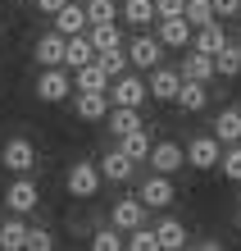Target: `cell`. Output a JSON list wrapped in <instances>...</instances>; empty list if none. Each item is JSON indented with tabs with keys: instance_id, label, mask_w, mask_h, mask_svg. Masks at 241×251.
I'll list each match as a JSON object with an SVG mask.
<instances>
[{
	"instance_id": "6da1fadb",
	"label": "cell",
	"mask_w": 241,
	"mask_h": 251,
	"mask_svg": "<svg viewBox=\"0 0 241 251\" xmlns=\"http://www.w3.org/2000/svg\"><path fill=\"white\" fill-rule=\"evenodd\" d=\"M100 165H91V160H78V165H68L64 174V187H68V197L73 201H91L96 192H100Z\"/></svg>"
},
{
	"instance_id": "7a4b0ae2",
	"label": "cell",
	"mask_w": 241,
	"mask_h": 251,
	"mask_svg": "<svg viewBox=\"0 0 241 251\" xmlns=\"http://www.w3.org/2000/svg\"><path fill=\"white\" fill-rule=\"evenodd\" d=\"M73 96V73L64 64H50L37 73V100H46V105H59V100Z\"/></svg>"
},
{
	"instance_id": "3957f363",
	"label": "cell",
	"mask_w": 241,
	"mask_h": 251,
	"mask_svg": "<svg viewBox=\"0 0 241 251\" xmlns=\"http://www.w3.org/2000/svg\"><path fill=\"white\" fill-rule=\"evenodd\" d=\"M110 105H132V110H141L146 100H150V87L137 78V73H118V78H110Z\"/></svg>"
},
{
	"instance_id": "277c9868",
	"label": "cell",
	"mask_w": 241,
	"mask_h": 251,
	"mask_svg": "<svg viewBox=\"0 0 241 251\" xmlns=\"http://www.w3.org/2000/svg\"><path fill=\"white\" fill-rule=\"evenodd\" d=\"M5 205H9V215H32L41 205V187L27 174H14V183L5 187Z\"/></svg>"
},
{
	"instance_id": "5b68a950",
	"label": "cell",
	"mask_w": 241,
	"mask_h": 251,
	"mask_svg": "<svg viewBox=\"0 0 241 251\" xmlns=\"http://www.w3.org/2000/svg\"><path fill=\"white\" fill-rule=\"evenodd\" d=\"M0 165H5L9 174H32L37 169V146L27 137H9L5 146H0Z\"/></svg>"
},
{
	"instance_id": "8992f818",
	"label": "cell",
	"mask_w": 241,
	"mask_h": 251,
	"mask_svg": "<svg viewBox=\"0 0 241 251\" xmlns=\"http://www.w3.org/2000/svg\"><path fill=\"white\" fill-rule=\"evenodd\" d=\"M182 151H187V165H191V169H219L223 142L214 137V132H200V137H191Z\"/></svg>"
},
{
	"instance_id": "52a82bcc",
	"label": "cell",
	"mask_w": 241,
	"mask_h": 251,
	"mask_svg": "<svg viewBox=\"0 0 241 251\" xmlns=\"http://www.w3.org/2000/svg\"><path fill=\"white\" fill-rule=\"evenodd\" d=\"M123 50H128V64H132V69H146V73H150L155 64H164V46H159V37H146V32H141V37H132Z\"/></svg>"
},
{
	"instance_id": "ba28073f",
	"label": "cell",
	"mask_w": 241,
	"mask_h": 251,
	"mask_svg": "<svg viewBox=\"0 0 241 251\" xmlns=\"http://www.w3.org/2000/svg\"><path fill=\"white\" fill-rule=\"evenodd\" d=\"M146 165L155 169V174H169V178H173V174L187 165V151H182L177 142H150V155H146Z\"/></svg>"
},
{
	"instance_id": "9c48e42d",
	"label": "cell",
	"mask_w": 241,
	"mask_h": 251,
	"mask_svg": "<svg viewBox=\"0 0 241 251\" xmlns=\"http://www.w3.org/2000/svg\"><path fill=\"white\" fill-rule=\"evenodd\" d=\"M155 23H159L155 37H159L164 50H187L191 46V23L182 19V14H173V19H155Z\"/></svg>"
},
{
	"instance_id": "30bf717a",
	"label": "cell",
	"mask_w": 241,
	"mask_h": 251,
	"mask_svg": "<svg viewBox=\"0 0 241 251\" xmlns=\"http://www.w3.org/2000/svg\"><path fill=\"white\" fill-rule=\"evenodd\" d=\"M73 114H78L82 124H105V114H110V92H78L73 96Z\"/></svg>"
},
{
	"instance_id": "8fae6325",
	"label": "cell",
	"mask_w": 241,
	"mask_h": 251,
	"mask_svg": "<svg viewBox=\"0 0 241 251\" xmlns=\"http://www.w3.org/2000/svg\"><path fill=\"white\" fill-rule=\"evenodd\" d=\"M55 32L59 37H73V32H87V5H78V0H64L55 14H50Z\"/></svg>"
},
{
	"instance_id": "7c38bea8",
	"label": "cell",
	"mask_w": 241,
	"mask_h": 251,
	"mask_svg": "<svg viewBox=\"0 0 241 251\" xmlns=\"http://www.w3.org/2000/svg\"><path fill=\"white\" fill-rule=\"evenodd\" d=\"M132 174H137V160H128L118 146L100 155V178L105 183H132Z\"/></svg>"
},
{
	"instance_id": "4fadbf2b",
	"label": "cell",
	"mask_w": 241,
	"mask_h": 251,
	"mask_svg": "<svg viewBox=\"0 0 241 251\" xmlns=\"http://www.w3.org/2000/svg\"><path fill=\"white\" fill-rule=\"evenodd\" d=\"M150 100H173L177 96V87H182V73L177 69H169V64H155L150 69Z\"/></svg>"
},
{
	"instance_id": "5bb4252c",
	"label": "cell",
	"mask_w": 241,
	"mask_h": 251,
	"mask_svg": "<svg viewBox=\"0 0 241 251\" xmlns=\"http://www.w3.org/2000/svg\"><path fill=\"white\" fill-rule=\"evenodd\" d=\"M110 224L114 228H137V224H146V201L141 197H123V201H114V210H110Z\"/></svg>"
},
{
	"instance_id": "9a60e30c",
	"label": "cell",
	"mask_w": 241,
	"mask_h": 251,
	"mask_svg": "<svg viewBox=\"0 0 241 251\" xmlns=\"http://www.w3.org/2000/svg\"><path fill=\"white\" fill-rule=\"evenodd\" d=\"M177 110L182 114H200L209 105V82H196V78H182V87H177Z\"/></svg>"
},
{
	"instance_id": "2e32d148",
	"label": "cell",
	"mask_w": 241,
	"mask_h": 251,
	"mask_svg": "<svg viewBox=\"0 0 241 251\" xmlns=\"http://www.w3.org/2000/svg\"><path fill=\"white\" fill-rule=\"evenodd\" d=\"M223 46H228V32H223V23H219V19H209V23H200V27H191V50L214 55V50H223Z\"/></svg>"
},
{
	"instance_id": "e0dca14e",
	"label": "cell",
	"mask_w": 241,
	"mask_h": 251,
	"mask_svg": "<svg viewBox=\"0 0 241 251\" xmlns=\"http://www.w3.org/2000/svg\"><path fill=\"white\" fill-rule=\"evenodd\" d=\"M137 197L146 201V210H164V205L173 201V183H169V174H150V178L141 183Z\"/></svg>"
},
{
	"instance_id": "ac0fdd59",
	"label": "cell",
	"mask_w": 241,
	"mask_h": 251,
	"mask_svg": "<svg viewBox=\"0 0 241 251\" xmlns=\"http://www.w3.org/2000/svg\"><path fill=\"white\" fill-rule=\"evenodd\" d=\"M105 87H110V73H105L96 60L73 69V92H105Z\"/></svg>"
},
{
	"instance_id": "d6986e66",
	"label": "cell",
	"mask_w": 241,
	"mask_h": 251,
	"mask_svg": "<svg viewBox=\"0 0 241 251\" xmlns=\"http://www.w3.org/2000/svg\"><path fill=\"white\" fill-rule=\"evenodd\" d=\"M177 73H182V78H196V82H209V78H214V55L187 46V55H182V64H177Z\"/></svg>"
},
{
	"instance_id": "ffe728a7",
	"label": "cell",
	"mask_w": 241,
	"mask_h": 251,
	"mask_svg": "<svg viewBox=\"0 0 241 251\" xmlns=\"http://www.w3.org/2000/svg\"><path fill=\"white\" fill-rule=\"evenodd\" d=\"M118 151H123L128 160H137V165H146V155H150V132L137 124V128H128V132H118Z\"/></svg>"
},
{
	"instance_id": "44dd1931",
	"label": "cell",
	"mask_w": 241,
	"mask_h": 251,
	"mask_svg": "<svg viewBox=\"0 0 241 251\" xmlns=\"http://www.w3.org/2000/svg\"><path fill=\"white\" fill-rule=\"evenodd\" d=\"M87 60H96L91 37H87V32H73V37H64V69L73 73V69H78V64H87Z\"/></svg>"
},
{
	"instance_id": "7402d4cb",
	"label": "cell",
	"mask_w": 241,
	"mask_h": 251,
	"mask_svg": "<svg viewBox=\"0 0 241 251\" xmlns=\"http://www.w3.org/2000/svg\"><path fill=\"white\" fill-rule=\"evenodd\" d=\"M155 238H159V251H182L187 247V224L182 219H159Z\"/></svg>"
},
{
	"instance_id": "603a6c76",
	"label": "cell",
	"mask_w": 241,
	"mask_h": 251,
	"mask_svg": "<svg viewBox=\"0 0 241 251\" xmlns=\"http://www.w3.org/2000/svg\"><path fill=\"white\" fill-rule=\"evenodd\" d=\"M32 55H37V64H41V69H50V64H64V37H59V32L37 37Z\"/></svg>"
},
{
	"instance_id": "cb8c5ba5",
	"label": "cell",
	"mask_w": 241,
	"mask_h": 251,
	"mask_svg": "<svg viewBox=\"0 0 241 251\" xmlns=\"http://www.w3.org/2000/svg\"><path fill=\"white\" fill-rule=\"evenodd\" d=\"M214 137H219L223 146H232V142H241V110H237V105H228V110H219V119H214Z\"/></svg>"
},
{
	"instance_id": "d4e9b609",
	"label": "cell",
	"mask_w": 241,
	"mask_h": 251,
	"mask_svg": "<svg viewBox=\"0 0 241 251\" xmlns=\"http://www.w3.org/2000/svg\"><path fill=\"white\" fill-rule=\"evenodd\" d=\"M214 78H241V46H223L214 50Z\"/></svg>"
},
{
	"instance_id": "484cf974",
	"label": "cell",
	"mask_w": 241,
	"mask_h": 251,
	"mask_svg": "<svg viewBox=\"0 0 241 251\" xmlns=\"http://www.w3.org/2000/svg\"><path fill=\"white\" fill-rule=\"evenodd\" d=\"M87 37H91V46H96V50L123 46V32H118V19H114V23H87Z\"/></svg>"
},
{
	"instance_id": "4316f807",
	"label": "cell",
	"mask_w": 241,
	"mask_h": 251,
	"mask_svg": "<svg viewBox=\"0 0 241 251\" xmlns=\"http://www.w3.org/2000/svg\"><path fill=\"white\" fill-rule=\"evenodd\" d=\"M118 14H123L132 27H146V23H155V0H123Z\"/></svg>"
},
{
	"instance_id": "83f0119b",
	"label": "cell",
	"mask_w": 241,
	"mask_h": 251,
	"mask_svg": "<svg viewBox=\"0 0 241 251\" xmlns=\"http://www.w3.org/2000/svg\"><path fill=\"white\" fill-rule=\"evenodd\" d=\"M23 238H27L23 215H9L5 224H0V247H5V251H23Z\"/></svg>"
},
{
	"instance_id": "f1b7e54d",
	"label": "cell",
	"mask_w": 241,
	"mask_h": 251,
	"mask_svg": "<svg viewBox=\"0 0 241 251\" xmlns=\"http://www.w3.org/2000/svg\"><path fill=\"white\" fill-rule=\"evenodd\" d=\"M96 64L110 73V78H118V73H128L132 64H128V50L123 46H110V50H96Z\"/></svg>"
},
{
	"instance_id": "f546056e",
	"label": "cell",
	"mask_w": 241,
	"mask_h": 251,
	"mask_svg": "<svg viewBox=\"0 0 241 251\" xmlns=\"http://www.w3.org/2000/svg\"><path fill=\"white\" fill-rule=\"evenodd\" d=\"M219 169H223V178H228V183H241V142L223 146V155H219Z\"/></svg>"
},
{
	"instance_id": "4dcf8cb0",
	"label": "cell",
	"mask_w": 241,
	"mask_h": 251,
	"mask_svg": "<svg viewBox=\"0 0 241 251\" xmlns=\"http://www.w3.org/2000/svg\"><path fill=\"white\" fill-rule=\"evenodd\" d=\"M123 247H132V251H159V238H155V228H146V224H137V228H128V238H123Z\"/></svg>"
},
{
	"instance_id": "1f68e13d",
	"label": "cell",
	"mask_w": 241,
	"mask_h": 251,
	"mask_svg": "<svg viewBox=\"0 0 241 251\" xmlns=\"http://www.w3.org/2000/svg\"><path fill=\"white\" fill-rule=\"evenodd\" d=\"M114 19H118L114 0H87V23H114Z\"/></svg>"
},
{
	"instance_id": "d6a6232c",
	"label": "cell",
	"mask_w": 241,
	"mask_h": 251,
	"mask_svg": "<svg viewBox=\"0 0 241 251\" xmlns=\"http://www.w3.org/2000/svg\"><path fill=\"white\" fill-rule=\"evenodd\" d=\"M91 247L96 251H118V247H123V228H114V224L110 228H96L91 233Z\"/></svg>"
},
{
	"instance_id": "836d02e7",
	"label": "cell",
	"mask_w": 241,
	"mask_h": 251,
	"mask_svg": "<svg viewBox=\"0 0 241 251\" xmlns=\"http://www.w3.org/2000/svg\"><path fill=\"white\" fill-rule=\"evenodd\" d=\"M182 19H187L191 27H200V23H209V19H214V5H209V0H187Z\"/></svg>"
},
{
	"instance_id": "e575fe53",
	"label": "cell",
	"mask_w": 241,
	"mask_h": 251,
	"mask_svg": "<svg viewBox=\"0 0 241 251\" xmlns=\"http://www.w3.org/2000/svg\"><path fill=\"white\" fill-rule=\"evenodd\" d=\"M50 247H55V233H50V228H27L23 251H50Z\"/></svg>"
},
{
	"instance_id": "d590c367",
	"label": "cell",
	"mask_w": 241,
	"mask_h": 251,
	"mask_svg": "<svg viewBox=\"0 0 241 251\" xmlns=\"http://www.w3.org/2000/svg\"><path fill=\"white\" fill-rule=\"evenodd\" d=\"M182 9H187V0H155V19H173Z\"/></svg>"
},
{
	"instance_id": "8d00e7d4",
	"label": "cell",
	"mask_w": 241,
	"mask_h": 251,
	"mask_svg": "<svg viewBox=\"0 0 241 251\" xmlns=\"http://www.w3.org/2000/svg\"><path fill=\"white\" fill-rule=\"evenodd\" d=\"M214 5V19H237L241 14V0H209Z\"/></svg>"
},
{
	"instance_id": "74e56055",
	"label": "cell",
	"mask_w": 241,
	"mask_h": 251,
	"mask_svg": "<svg viewBox=\"0 0 241 251\" xmlns=\"http://www.w3.org/2000/svg\"><path fill=\"white\" fill-rule=\"evenodd\" d=\"M32 5H37V9H41V14H55V9H59V5H64V0H32Z\"/></svg>"
},
{
	"instance_id": "f35d334b",
	"label": "cell",
	"mask_w": 241,
	"mask_h": 251,
	"mask_svg": "<svg viewBox=\"0 0 241 251\" xmlns=\"http://www.w3.org/2000/svg\"><path fill=\"white\" fill-rule=\"evenodd\" d=\"M237 228H241V205H237Z\"/></svg>"
},
{
	"instance_id": "ab89813d",
	"label": "cell",
	"mask_w": 241,
	"mask_h": 251,
	"mask_svg": "<svg viewBox=\"0 0 241 251\" xmlns=\"http://www.w3.org/2000/svg\"><path fill=\"white\" fill-rule=\"evenodd\" d=\"M14 5H32V0H14Z\"/></svg>"
}]
</instances>
